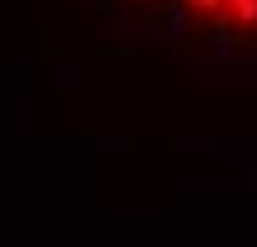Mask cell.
Listing matches in <instances>:
<instances>
[{
	"instance_id": "obj_1",
	"label": "cell",
	"mask_w": 257,
	"mask_h": 247,
	"mask_svg": "<svg viewBox=\"0 0 257 247\" xmlns=\"http://www.w3.org/2000/svg\"><path fill=\"white\" fill-rule=\"evenodd\" d=\"M114 10H138V19L162 29L167 38H191L195 24H210V48L214 53H233L238 29H257V0H105Z\"/></svg>"
}]
</instances>
